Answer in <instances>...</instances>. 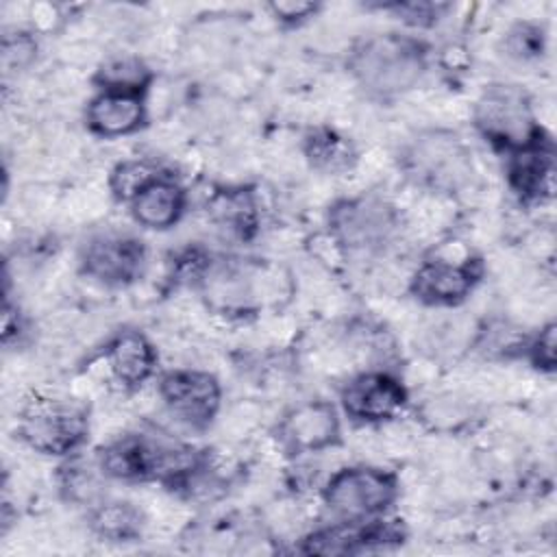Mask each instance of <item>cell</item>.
I'll list each match as a JSON object with an SVG mask.
<instances>
[{
	"label": "cell",
	"mask_w": 557,
	"mask_h": 557,
	"mask_svg": "<svg viewBox=\"0 0 557 557\" xmlns=\"http://www.w3.org/2000/svg\"><path fill=\"white\" fill-rule=\"evenodd\" d=\"M350 67L368 91L392 96L411 89L422 78L426 59L418 41L400 35H379L355 50Z\"/></svg>",
	"instance_id": "6da1fadb"
},
{
	"label": "cell",
	"mask_w": 557,
	"mask_h": 557,
	"mask_svg": "<svg viewBox=\"0 0 557 557\" xmlns=\"http://www.w3.org/2000/svg\"><path fill=\"white\" fill-rule=\"evenodd\" d=\"M100 466L115 479H183L196 468V455L187 448L165 446L139 435H126L109 444Z\"/></svg>",
	"instance_id": "7a4b0ae2"
},
{
	"label": "cell",
	"mask_w": 557,
	"mask_h": 557,
	"mask_svg": "<svg viewBox=\"0 0 557 557\" xmlns=\"http://www.w3.org/2000/svg\"><path fill=\"white\" fill-rule=\"evenodd\" d=\"M476 126L496 146L520 150L537 139L531 107L522 89L492 85L476 102Z\"/></svg>",
	"instance_id": "3957f363"
},
{
	"label": "cell",
	"mask_w": 557,
	"mask_h": 557,
	"mask_svg": "<svg viewBox=\"0 0 557 557\" xmlns=\"http://www.w3.org/2000/svg\"><path fill=\"white\" fill-rule=\"evenodd\" d=\"M396 498V479L379 468H346L331 476L324 500L344 520H368Z\"/></svg>",
	"instance_id": "277c9868"
},
{
	"label": "cell",
	"mask_w": 557,
	"mask_h": 557,
	"mask_svg": "<svg viewBox=\"0 0 557 557\" xmlns=\"http://www.w3.org/2000/svg\"><path fill=\"white\" fill-rule=\"evenodd\" d=\"M87 431L83 409L57 398H37L26 405L20 420L22 440L46 455L74 450Z\"/></svg>",
	"instance_id": "5b68a950"
},
{
	"label": "cell",
	"mask_w": 557,
	"mask_h": 557,
	"mask_svg": "<svg viewBox=\"0 0 557 557\" xmlns=\"http://www.w3.org/2000/svg\"><path fill=\"white\" fill-rule=\"evenodd\" d=\"M161 396L178 420L189 426H205L218 409L220 387L211 374L178 370L163 376Z\"/></svg>",
	"instance_id": "8992f818"
},
{
	"label": "cell",
	"mask_w": 557,
	"mask_h": 557,
	"mask_svg": "<svg viewBox=\"0 0 557 557\" xmlns=\"http://www.w3.org/2000/svg\"><path fill=\"white\" fill-rule=\"evenodd\" d=\"M400 542V531L383 520H344L342 524L320 529L302 542L305 553L352 555Z\"/></svg>",
	"instance_id": "52a82bcc"
},
{
	"label": "cell",
	"mask_w": 557,
	"mask_h": 557,
	"mask_svg": "<svg viewBox=\"0 0 557 557\" xmlns=\"http://www.w3.org/2000/svg\"><path fill=\"white\" fill-rule=\"evenodd\" d=\"M144 246L135 237L104 235L94 239L83 252V270L102 283L122 285L141 272Z\"/></svg>",
	"instance_id": "ba28073f"
},
{
	"label": "cell",
	"mask_w": 557,
	"mask_h": 557,
	"mask_svg": "<svg viewBox=\"0 0 557 557\" xmlns=\"http://www.w3.org/2000/svg\"><path fill=\"white\" fill-rule=\"evenodd\" d=\"M331 220L339 239L352 248H374L394 231L389 207L372 198H359L335 207Z\"/></svg>",
	"instance_id": "9c48e42d"
},
{
	"label": "cell",
	"mask_w": 557,
	"mask_h": 557,
	"mask_svg": "<svg viewBox=\"0 0 557 557\" xmlns=\"http://www.w3.org/2000/svg\"><path fill=\"white\" fill-rule=\"evenodd\" d=\"M344 409L355 420L392 418L405 403L403 385L383 372H370L352 379L342 394Z\"/></svg>",
	"instance_id": "30bf717a"
},
{
	"label": "cell",
	"mask_w": 557,
	"mask_h": 557,
	"mask_svg": "<svg viewBox=\"0 0 557 557\" xmlns=\"http://www.w3.org/2000/svg\"><path fill=\"white\" fill-rule=\"evenodd\" d=\"M278 433L292 453H309L333 444L337 440L339 424L331 405L307 403L285 416Z\"/></svg>",
	"instance_id": "8fae6325"
},
{
	"label": "cell",
	"mask_w": 557,
	"mask_h": 557,
	"mask_svg": "<svg viewBox=\"0 0 557 557\" xmlns=\"http://www.w3.org/2000/svg\"><path fill=\"white\" fill-rule=\"evenodd\" d=\"M476 276L479 272L472 263L453 265L446 261H429L416 272L411 292L429 305H455L470 294Z\"/></svg>",
	"instance_id": "7c38bea8"
},
{
	"label": "cell",
	"mask_w": 557,
	"mask_h": 557,
	"mask_svg": "<svg viewBox=\"0 0 557 557\" xmlns=\"http://www.w3.org/2000/svg\"><path fill=\"white\" fill-rule=\"evenodd\" d=\"M509 178L513 189L527 200H542L553 194L555 183V161L553 150L540 139L513 150L509 165Z\"/></svg>",
	"instance_id": "4fadbf2b"
},
{
	"label": "cell",
	"mask_w": 557,
	"mask_h": 557,
	"mask_svg": "<svg viewBox=\"0 0 557 557\" xmlns=\"http://www.w3.org/2000/svg\"><path fill=\"white\" fill-rule=\"evenodd\" d=\"M144 120V104L139 94L102 91L87 109V124L102 137H120L139 128Z\"/></svg>",
	"instance_id": "5bb4252c"
},
{
	"label": "cell",
	"mask_w": 557,
	"mask_h": 557,
	"mask_svg": "<svg viewBox=\"0 0 557 557\" xmlns=\"http://www.w3.org/2000/svg\"><path fill=\"white\" fill-rule=\"evenodd\" d=\"M455 139V137H453ZM450 137L431 135L420 141L409 152L411 172L431 185L455 183L463 174V152Z\"/></svg>",
	"instance_id": "9a60e30c"
},
{
	"label": "cell",
	"mask_w": 557,
	"mask_h": 557,
	"mask_svg": "<svg viewBox=\"0 0 557 557\" xmlns=\"http://www.w3.org/2000/svg\"><path fill=\"white\" fill-rule=\"evenodd\" d=\"M133 215L139 224L148 228H168L183 213V189L168 176H157L144 185L133 198Z\"/></svg>",
	"instance_id": "2e32d148"
},
{
	"label": "cell",
	"mask_w": 557,
	"mask_h": 557,
	"mask_svg": "<svg viewBox=\"0 0 557 557\" xmlns=\"http://www.w3.org/2000/svg\"><path fill=\"white\" fill-rule=\"evenodd\" d=\"M109 366L115 379L124 385L144 383L154 368V350L148 339L135 331L117 335L109 346Z\"/></svg>",
	"instance_id": "e0dca14e"
},
{
	"label": "cell",
	"mask_w": 557,
	"mask_h": 557,
	"mask_svg": "<svg viewBox=\"0 0 557 557\" xmlns=\"http://www.w3.org/2000/svg\"><path fill=\"white\" fill-rule=\"evenodd\" d=\"M91 527L109 542H131L141 531V516L128 503H107L91 516Z\"/></svg>",
	"instance_id": "ac0fdd59"
},
{
	"label": "cell",
	"mask_w": 557,
	"mask_h": 557,
	"mask_svg": "<svg viewBox=\"0 0 557 557\" xmlns=\"http://www.w3.org/2000/svg\"><path fill=\"white\" fill-rule=\"evenodd\" d=\"M307 154L318 168H324L331 172L348 168L350 161L355 159L350 144L344 137H339L337 133L326 131V128L309 135Z\"/></svg>",
	"instance_id": "d6986e66"
},
{
	"label": "cell",
	"mask_w": 557,
	"mask_h": 557,
	"mask_svg": "<svg viewBox=\"0 0 557 557\" xmlns=\"http://www.w3.org/2000/svg\"><path fill=\"white\" fill-rule=\"evenodd\" d=\"M98 83L104 91L139 94L148 83V70L141 61L131 57L113 59L98 72Z\"/></svg>",
	"instance_id": "ffe728a7"
},
{
	"label": "cell",
	"mask_w": 557,
	"mask_h": 557,
	"mask_svg": "<svg viewBox=\"0 0 557 557\" xmlns=\"http://www.w3.org/2000/svg\"><path fill=\"white\" fill-rule=\"evenodd\" d=\"M157 176V168L152 163H146V161H128V163H122L115 172H113V178H111V187L113 191L124 198V200H131L144 185H148L150 181H154Z\"/></svg>",
	"instance_id": "44dd1931"
},
{
	"label": "cell",
	"mask_w": 557,
	"mask_h": 557,
	"mask_svg": "<svg viewBox=\"0 0 557 557\" xmlns=\"http://www.w3.org/2000/svg\"><path fill=\"white\" fill-rule=\"evenodd\" d=\"M405 22L416 26H426L437 20L444 4H431V2H403L392 7Z\"/></svg>",
	"instance_id": "7402d4cb"
},
{
	"label": "cell",
	"mask_w": 557,
	"mask_h": 557,
	"mask_svg": "<svg viewBox=\"0 0 557 557\" xmlns=\"http://www.w3.org/2000/svg\"><path fill=\"white\" fill-rule=\"evenodd\" d=\"M533 363L542 370H553L555 368V324H548L540 337L535 339L531 348Z\"/></svg>",
	"instance_id": "603a6c76"
},
{
	"label": "cell",
	"mask_w": 557,
	"mask_h": 557,
	"mask_svg": "<svg viewBox=\"0 0 557 557\" xmlns=\"http://www.w3.org/2000/svg\"><path fill=\"white\" fill-rule=\"evenodd\" d=\"M509 48L518 57H529L537 52V30H531L527 26H520L518 30L511 33Z\"/></svg>",
	"instance_id": "cb8c5ba5"
},
{
	"label": "cell",
	"mask_w": 557,
	"mask_h": 557,
	"mask_svg": "<svg viewBox=\"0 0 557 557\" xmlns=\"http://www.w3.org/2000/svg\"><path fill=\"white\" fill-rule=\"evenodd\" d=\"M274 13L281 15L283 20H298V17H305L307 13H311L315 7L309 4V2H276L272 4Z\"/></svg>",
	"instance_id": "d4e9b609"
}]
</instances>
